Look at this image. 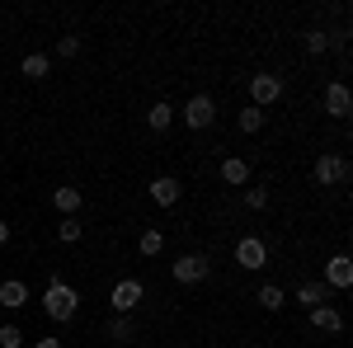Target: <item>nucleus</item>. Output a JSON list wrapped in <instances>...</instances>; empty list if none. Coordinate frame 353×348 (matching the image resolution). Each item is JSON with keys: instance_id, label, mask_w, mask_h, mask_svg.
Here are the masks:
<instances>
[{"instance_id": "8", "label": "nucleus", "mask_w": 353, "mask_h": 348, "mask_svg": "<svg viewBox=\"0 0 353 348\" xmlns=\"http://www.w3.org/2000/svg\"><path fill=\"white\" fill-rule=\"evenodd\" d=\"M325 113H330V118H349V113H353V94H349V85H344V81H330L325 85Z\"/></svg>"}, {"instance_id": "22", "label": "nucleus", "mask_w": 353, "mask_h": 348, "mask_svg": "<svg viewBox=\"0 0 353 348\" xmlns=\"http://www.w3.org/2000/svg\"><path fill=\"white\" fill-rule=\"evenodd\" d=\"M57 236H61V245H76L85 236V226L76 221V216H61V226H57Z\"/></svg>"}, {"instance_id": "4", "label": "nucleus", "mask_w": 353, "mask_h": 348, "mask_svg": "<svg viewBox=\"0 0 353 348\" xmlns=\"http://www.w3.org/2000/svg\"><path fill=\"white\" fill-rule=\"evenodd\" d=\"M250 99H254V108L278 104V99H283V76H269V71L250 76Z\"/></svg>"}, {"instance_id": "26", "label": "nucleus", "mask_w": 353, "mask_h": 348, "mask_svg": "<svg viewBox=\"0 0 353 348\" xmlns=\"http://www.w3.org/2000/svg\"><path fill=\"white\" fill-rule=\"evenodd\" d=\"M57 52H61V57H76V52H81V38H76V33H61V38H57Z\"/></svg>"}, {"instance_id": "13", "label": "nucleus", "mask_w": 353, "mask_h": 348, "mask_svg": "<svg viewBox=\"0 0 353 348\" xmlns=\"http://www.w3.org/2000/svg\"><path fill=\"white\" fill-rule=\"evenodd\" d=\"M24 301H28V283H19V278L0 283V306L5 311H24Z\"/></svg>"}, {"instance_id": "2", "label": "nucleus", "mask_w": 353, "mask_h": 348, "mask_svg": "<svg viewBox=\"0 0 353 348\" xmlns=\"http://www.w3.org/2000/svg\"><path fill=\"white\" fill-rule=\"evenodd\" d=\"M203 278H212V259H208V254H179V259H174V283L193 287V283H203Z\"/></svg>"}, {"instance_id": "24", "label": "nucleus", "mask_w": 353, "mask_h": 348, "mask_svg": "<svg viewBox=\"0 0 353 348\" xmlns=\"http://www.w3.org/2000/svg\"><path fill=\"white\" fill-rule=\"evenodd\" d=\"M245 207L250 212H264L269 207V188H245Z\"/></svg>"}, {"instance_id": "9", "label": "nucleus", "mask_w": 353, "mask_h": 348, "mask_svg": "<svg viewBox=\"0 0 353 348\" xmlns=\"http://www.w3.org/2000/svg\"><path fill=\"white\" fill-rule=\"evenodd\" d=\"M179 193H184V188H179V179H174V174L151 179V203H156V207H174V203H179Z\"/></svg>"}, {"instance_id": "18", "label": "nucleus", "mask_w": 353, "mask_h": 348, "mask_svg": "<svg viewBox=\"0 0 353 348\" xmlns=\"http://www.w3.org/2000/svg\"><path fill=\"white\" fill-rule=\"evenodd\" d=\"M137 249H141L146 259H156V254H161V249H165V236H161V231H156V226H146V231L137 236Z\"/></svg>"}, {"instance_id": "28", "label": "nucleus", "mask_w": 353, "mask_h": 348, "mask_svg": "<svg viewBox=\"0 0 353 348\" xmlns=\"http://www.w3.org/2000/svg\"><path fill=\"white\" fill-rule=\"evenodd\" d=\"M10 240V221H0V245Z\"/></svg>"}, {"instance_id": "25", "label": "nucleus", "mask_w": 353, "mask_h": 348, "mask_svg": "<svg viewBox=\"0 0 353 348\" xmlns=\"http://www.w3.org/2000/svg\"><path fill=\"white\" fill-rule=\"evenodd\" d=\"M109 339H118V344L132 339V320H128V316H113V320H109Z\"/></svg>"}, {"instance_id": "21", "label": "nucleus", "mask_w": 353, "mask_h": 348, "mask_svg": "<svg viewBox=\"0 0 353 348\" xmlns=\"http://www.w3.org/2000/svg\"><path fill=\"white\" fill-rule=\"evenodd\" d=\"M146 123H151L156 132H165V127L174 123V108H170V104H151V113H146Z\"/></svg>"}, {"instance_id": "11", "label": "nucleus", "mask_w": 353, "mask_h": 348, "mask_svg": "<svg viewBox=\"0 0 353 348\" xmlns=\"http://www.w3.org/2000/svg\"><path fill=\"white\" fill-rule=\"evenodd\" d=\"M306 316H311V325H316V329H325V334H339V329H344V316H339V306H316V311H306Z\"/></svg>"}, {"instance_id": "14", "label": "nucleus", "mask_w": 353, "mask_h": 348, "mask_svg": "<svg viewBox=\"0 0 353 348\" xmlns=\"http://www.w3.org/2000/svg\"><path fill=\"white\" fill-rule=\"evenodd\" d=\"M221 179H226V184H250V161H241V156H226V161H221Z\"/></svg>"}, {"instance_id": "6", "label": "nucleus", "mask_w": 353, "mask_h": 348, "mask_svg": "<svg viewBox=\"0 0 353 348\" xmlns=\"http://www.w3.org/2000/svg\"><path fill=\"white\" fill-rule=\"evenodd\" d=\"M236 264L250 268V273H259V268L269 264V249H264V240H259V236H241V240H236Z\"/></svg>"}, {"instance_id": "5", "label": "nucleus", "mask_w": 353, "mask_h": 348, "mask_svg": "<svg viewBox=\"0 0 353 348\" xmlns=\"http://www.w3.org/2000/svg\"><path fill=\"white\" fill-rule=\"evenodd\" d=\"M184 123H189L193 132L212 127V123H217V104H212V94H193L189 104H184Z\"/></svg>"}, {"instance_id": "20", "label": "nucleus", "mask_w": 353, "mask_h": 348, "mask_svg": "<svg viewBox=\"0 0 353 348\" xmlns=\"http://www.w3.org/2000/svg\"><path fill=\"white\" fill-rule=\"evenodd\" d=\"M236 127H241L245 136H254L259 127H264V108H254V104H250V108L241 113V118H236Z\"/></svg>"}, {"instance_id": "17", "label": "nucleus", "mask_w": 353, "mask_h": 348, "mask_svg": "<svg viewBox=\"0 0 353 348\" xmlns=\"http://www.w3.org/2000/svg\"><path fill=\"white\" fill-rule=\"evenodd\" d=\"M301 43H306V52H311V57H321V52L334 48V38H330L325 28H306V33H301Z\"/></svg>"}, {"instance_id": "23", "label": "nucleus", "mask_w": 353, "mask_h": 348, "mask_svg": "<svg viewBox=\"0 0 353 348\" xmlns=\"http://www.w3.org/2000/svg\"><path fill=\"white\" fill-rule=\"evenodd\" d=\"M0 348H24V329L19 325H0Z\"/></svg>"}, {"instance_id": "7", "label": "nucleus", "mask_w": 353, "mask_h": 348, "mask_svg": "<svg viewBox=\"0 0 353 348\" xmlns=\"http://www.w3.org/2000/svg\"><path fill=\"white\" fill-rule=\"evenodd\" d=\"M344 179H349V161H344V156H321V161H316V184L321 188H330V184H344Z\"/></svg>"}, {"instance_id": "10", "label": "nucleus", "mask_w": 353, "mask_h": 348, "mask_svg": "<svg viewBox=\"0 0 353 348\" xmlns=\"http://www.w3.org/2000/svg\"><path fill=\"white\" fill-rule=\"evenodd\" d=\"M81 203H85V193H81V188H71V184L52 188V207H57L61 216H76V212H81Z\"/></svg>"}, {"instance_id": "3", "label": "nucleus", "mask_w": 353, "mask_h": 348, "mask_svg": "<svg viewBox=\"0 0 353 348\" xmlns=\"http://www.w3.org/2000/svg\"><path fill=\"white\" fill-rule=\"evenodd\" d=\"M141 296H146V287L137 283V278H123L118 287L109 292V306H113V316H132L137 306H141Z\"/></svg>"}, {"instance_id": "15", "label": "nucleus", "mask_w": 353, "mask_h": 348, "mask_svg": "<svg viewBox=\"0 0 353 348\" xmlns=\"http://www.w3.org/2000/svg\"><path fill=\"white\" fill-rule=\"evenodd\" d=\"M19 71H24V81H48V71H52V57H43V52H28Z\"/></svg>"}, {"instance_id": "27", "label": "nucleus", "mask_w": 353, "mask_h": 348, "mask_svg": "<svg viewBox=\"0 0 353 348\" xmlns=\"http://www.w3.org/2000/svg\"><path fill=\"white\" fill-rule=\"evenodd\" d=\"M33 348H61V339H38Z\"/></svg>"}, {"instance_id": "12", "label": "nucleus", "mask_w": 353, "mask_h": 348, "mask_svg": "<svg viewBox=\"0 0 353 348\" xmlns=\"http://www.w3.org/2000/svg\"><path fill=\"white\" fill-rule=\"evenodd\" d=\"M325 283L330 287H349L353 283V259L349 254H334V259L325 264Z\"/></svg>"}, {"instance_id": "19", "label": "nucleus", "mask_w": 353, "mask_h": 348, "mask_svg": "<svg viewBox=\"0 0 353 348\" xmlns=\"http://www.w3.org/2000/svg\"><path fill=\"white\" fill-rule=\"evenodd\" d=\"M254 301H259V306H264V311H283V306H288V296H283V287H273V283H264V287H259V296H254Z\"/></svg>"}, {"instance_id": "1", "label": "nucleus", "mask_w": 353, "mask_h": 348, "mask_svg": "<svg viewBox=\"0 0 353 348\" xmlns=\"http://www.w3.org/2000/svg\"><path fill=\"white\" fill-rule=\"evenodd\" d=\"M43 311H48V320H57V325L76 320V311H81V292H76L71 283H61V273H52L48 292H43Z\"/></svg>"}, {"instance_id": "16", "label": "nucleus", "mask_w": 353, "mask_h": 348, "mask_svg": "<svg viewBox=\"0 0 353 348\" xmlns=\"http://www.w3.org/2000/svg\"><path fill=\"white\" fill-rule=\"evenodd\" d=\"M297 306H306V311L325 306V283H301L297 287Z\"/></svg>"}]
</instances>
